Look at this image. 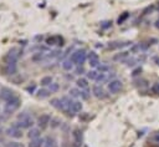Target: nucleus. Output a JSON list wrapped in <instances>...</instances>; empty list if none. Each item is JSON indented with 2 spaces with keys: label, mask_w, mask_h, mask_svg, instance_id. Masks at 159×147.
Masks as SVG:
<instances>
[{
  "label": "nucleus",
  "mask_w": 159,
  "mask_h": 147,
  "mask_svg": "<svg viewBox=\"0 0 159 147\" xmlns=\"http://www.w3.org/2000/svg\"><path fill=\"white\" fill-rule=\"evenodd\" d=\"M34 125V120L26 112H22L18 115V122H15V127L18 128H30Z\"/></svg>",
  "instance_id": "obj_1"
},
{
  "label": "nucleus",
  "mask_w": 159,
  "mask_h": 147,
  "mask_svg": "<svg viewBox=\"0 0 159 147\" xmlns=\"http://www.w3.org/2000/svg\"><path fill=\"white\" fill-rule=\"evenodd\" d=\"M70 60L75 65H77V66L83 65V64H85V61L87 60V52H86V50H83V49H81V50H76L71 55Z\"/></svg>",
  "instance_id": "obj_2"
},
{
  "label": "nucleus",
  "mask_w": 159,
  "mask_h": 147,
  "mask_svg": "<svg viewBox=\"0 0 159 147\" xmlns=\"http://www.w3.org/2000/svg\"><path fill=\"white\" fill-rule=\"evenodd\" d=\"M20 104H21V101H20L19 97H15V99L7 101L4 106V113L5 115H11L14 111H16L20 107Z\"/></svg>",
  "instance_id": "obj_3"
},
{
  "label": "nucleus",
  "mask_w": 159,
  "mask_h": 147,
  "mask_svg": "<svg viewBox=\"0 0 159 147\" xmlns=\"http://www.w3.org/2000/svg\"><path fill=\"white\" fill-rule=\"evenodd\" d=\"M19 58H20V50L16 47H13L11 50H9L7 54L4 56V60H5V64L6 62H16Z\"/></svg>",
  "instance_id": "obj_4"
},
{
  "label": "nucleus",
  "mask_w": 159,
  "mask_h": 147,
  "mask_svg": "<svg viewBox=\"0 0 159 147\" xmlns=\"http://www.w3.org/2000/svg\"><path fill=\"white\" fill-rule=\"evenodd\" d=\"M123 87V84H122V81L121 80H111L110 82H108V91H110L111 94H118L121 90Z\"/></svg>",
  "instance_id": "obj_5"
},
{
  "label": "nucleus",
  "mask_w": 159,
  "mask_h": 147,
  "mask_svg": "<svg viewBox=\"0 0 159 147\" xmlns=\"http://www.w3.org/2000/svg\"><path fill=\"white\" fill-rule=\"evenodd\" d=\"M15 94H14V91H11L10 88H6V87H3L1 90H0V99L1 100H4L5 102H7V101H10V100H13V99H15Z\"/></svg>",
  "instance_id": "obj_6"
},
{
  "label": "nucleus",
  "mask_w": 159,
  "mask_h": 147,
  "mask_svg": "<svg viewBox=\"0 0 159 147\" xmlns=\"http://www.w3.org/2000/svg\"><path fill=\"white\" fill-rule=\"evenodd\" d=\"M87 59H88V62H90V66H92V68H98V65H99V58H98V55L95 51L88 52L87 54Z\"/></svg>",
  "instance_id": "obj_7"
},
{
  "label": "nucleus",
  "mask_w": 159,
  "mask_h": 147,
  "mask_svg": "<svg viewBox=\"0 0 159 147\" xmlns=\"http://www.w3.org/2000/svg\"><path fill=\"white\" fill-rule=\"evenodd\" d=\"M92 94H93L95 97H97V99H105V97L107 96L105 88L101 85H95L93 88H92Z\"/></svg>",
  "instance_id": "obj_8"
},
{
  "label": "nucleus",
  "mask_w": 159,
  "mask_h": 147,
  "mask_svg": "<svg viewBox=\"0 0 159 147\" xmlns=\"http://www.w3.org/2000/svg\"><path fill=\"white\" fill-rule=\"evenodd\" d=\"M16 71H18V66H16V62H6L4 66V72L5 75H15Z\"/></svg>",
  "instance_id": "obj_9"
},
{
  "label": "nucleus",
  "mask_w": 159,
  "mask_h": 147,
  "mask_svg": "<svg viewBox=\"0 0 159 147\" xmlns=\"http://www.w3.org/2000/svg\"><path fill=\"white\" fill-rule=\"evenodd\" d=\"M6 135L7 136H10V137H14V138H21L22 137V132H21V130L18 128V127H10V128H7L6 130Z\"/></svg>",
  "instance_id": "obj_10"
},
{
  "label": "nucleus",
  "mask_w": 159,
  "mask_h": 147,
  "mask_svg": "<svg viewBox=\"0 0 159 147\" xmlns=\"http://www.w3.org/2000/svg\"><path fill=\"white\" fill-rule=\"evenodd\" d=\"M39 126L41 127V128H45L50 122H51V116L49 115V113H44V115H41L40 117H39Z\"/></svg>",
  "instance_id": "obj_11"
},
{
  "label": "nucleus",
  "mask_w": 159,
  "mask_h": 147,
  "mask_svg": "<svg viewBox=\"0 0 159 147\" xmlns=\"http://www.w3.org/2000/svg\"><path fill=\"white\" fill-rule=\"evenodd\" d=\"M62 43H63V39L61 36H58V35L51 36V38H49L46 40V44L50 45V46H51V45H63Z\"/></svg>",
  "instance_id": "obj_12"
},
{
  "label": "nucleus",
  "mask_w": 159,
  "mask_h": 147,
  "mask_svg": "<svg viewBox=\"0 0 159 147\" xmlns=\"http://www.w3.org/2000/svg\"><path fill=\"white\" fill-rule=\"evenodd\" d=\"M132 43L129 41H125V43H121V41H114V43H111L108 45V49H111V50H114V49H121V47H124V46H128L131 45Z\"/></svg>",
  "instance_id": "obj_13"
},
{
  "label": "nucleus",
  "mask_w": 159,
  "mask_h": 147,
  "mask_svg": "<svg viewBox=\"0 0 159 147\" xmlns=\"http://www.w3.org/2000/svg\"><path fill=\"white\" fill-rule=\"evenodd\" d=\"M50 104H51L52 107H55V109H57V110L63 111V109H65V105H63V102L61 101V99H52L51 101H50Z\"/></svg>",
  "instance_id": "obj_14"
},
{
  "label": "nucleus",
  "mask_w": 159,
  "mask_h": 147,
  "mask_svg": "<svg viewBox=\"0 0 159 147\" xmlns=\"http://www.w3.org/2000/svg\"><path fill=\"white\" fill-rule=\"evenodd\" d=\"M50 94H51V91L47 88H41L37 91V97L39 99H47V97L50 96Z\"/></svg>",
  "instance_id": "obj_15"
},
{
  "label": "nucleus",
  "mask_w": 159,
  "mask_h": 147,
  "mask_svg": "<svg viewBox=\"0 0 159 147\" xmlns=\"http://www.w3.org/2000/svg\"><path fill=\"white\" fill-rule=\"evenodd\" d=\"M45 143V141L43 138H34V140H31V142L29 143V147H41Z\"/></svg>",
  "instance_id": "obj_16"
},
{
  "label": "nucleus",
  "mask_w": 159,
  "mask_h": 147,
  "mask_svg": "<svg viewBox=\"0 0 159 147\" xmlns=\"http://www.w3.org/2000/svg\"><path fill=\"white\" fill-rule=\"evenodd\" d=\"M76 84H77L78 87H81V90H87L88 88V81L86 79H82V77L78 79L76 81Z\"/></svg>",
  "instance_id": "obj_17"
},
{
  "label": "nucleus",
  "mask_w": 159,
  "mask_h": 147,
  "mask_svg": "<svg viewBox=\"0 0 159 147\" xmlns=\"http://www.w3.org/2000/svg\"><path fill=\"white\" fill-rule=\"evenodd\" d=\"M73 65H75V64H73L70 59H69V60H63V61H62V69L66 70V71H71V70L73 69Z\"/></svg>",
  "instance_id": "obj_18"
},
{
  "label": "nucleus",
  "mask_w": 159,
  "mask_h": 147,
  "mask_svg": "<svg viewBox=\"0 0 159 147\" xmlns=\"http://www.w3.org/2000/svg\"><path fill=\"white\" fill-rule=\"evenodd\" d=\"M71 110L76 113V112H81L82 110V104L80 101H73L72 105H71Z\"/></svg>",
  "instance_id": "obj_19"
},
{
  "label": "nucleus",
  "mask_w": 159,
  "mask_h": 147,
  "mask_svg": "<svg viewBox=\"0 0 159 147\" xmlns=\"http://www.w3.org/2000/svg\"><path fill=\"white\" fill-rule=\"evenodd\" d=\"M40 130L39 128H31L30 131H29V137L31 138V140H34V138H39V136H40Z\"/></svg>",
  "instance_id": "obj_20"
},
{
  "label": "nucleus",
  "mask_w": 159,
  "mask_h": 147,
  "mask_svg": "<svg viewBox=\"0 0 159 147\" xmlns=\"http://www.w3.org/2000/svg\"><path fill=\"white\" fill-rule=\"evenodd\" d=\"M52 82H54L52 76H44L43 79H41V85L43 86H50Z\"/></svg>",
  "instance_id": "obj_21"
},
{
  "label": "nucleus",
  "mask_w": 159,
  "mask_h": 147,
  "mask_svg": "<svg viewBox=\"0 0 159 147\" xmlns=\"http://www.w3.org/2000/svg\"><path fill=\"white\" fill-rule=\"evenodd\" d=\"M69 94H70V97H72V99H77V97H80V95H81V91L78 88H70V91H69Z\"/></svg>",
  "instance_id": "obj_22"
},
{
  "label": "nucleus",
  "mask_w": 159,
  "mask_h": 147,
  "mask_svg": "<svg viewBox=\"0 0 159 147\" xmlns=\"http://www.w3.org/2000/svg\"><path fill=\"white\" fill-rule=\"evenodd\" d=\"M45 147H57V146H56L55 138H52V137H47L46 140H45Z\"/></svg>",
  "instance_id": "obj_23"
},
{
  "label": "nucleus",
  "mask_w": 159,
  "mask_h": 147,
  "mask_svg": "<svg viewBox=\"0 0 159 147\" xmlns=\"http://www.w3.org/2000/svg\"><path fill=\"white\" fill-rule=\"evenodd\" d=\"M150 92L155 96H159V82H154L150 86Z\"/></svg>",
  "instance_id": "obj_24"
},
{
  "label": "nucleus",
  "mask_w": 159,
  "mask_h": 147,
  "mask_svg": "<svg viewBox=\"0 0 159 147\" xmlns=\"http://www.w3.org/2000/svg\"><path fill=\"white\" fill-rule=\"evenodd\" d=\"M154 11V5H148L147 8H144V10L142 11V15L146 16V15H149Z\"/></svg>",
  "instance_id": "obj_25"
},
{
  "label": "nucleus",
  "mask_w": 159,
  "mask_h": 147,
  "mask_svg": "<svg viewBox=\"0 0 159 147\" xmlns=\"http://www.w3.org/2000/svg\"><path fill=\"white\" fill-rule=\"evenodd\" d=\"M98 75H99L98 71H96V70H91V71L87 72V79H90V80H96Z\"/></svg>",
  "instance_id": "obj_26"
},
{
  "label": "nucleus",
  "mask_w": 159,
  "mask_h": 147,
  "mask_svg": "<svg viewBox=\"0 0 159 147\" xmlns=\"http://www.w3.org/2000/svg\"><path fill=\"white\" fill-rule=\"evenodd\" d=\"M80 97H81L82 100H88L90 97H91V94H90V91H88V88H87V90H81Z\"/></svg>",
  "instance_id": "obj_27"
},
{
  "label": "nucleus",
  "mask_w": 159,
  "mask_h": 147,
  "mask_svg": "<svg viewBox=\"0 0 159 147\" xmlns=\"http://www.w3.org/2000/svg\"><path fill=\"white\" fill-rule=\"evenodd\" d=\"M128 18H129V13H128V11H125V13H123V14L119 16V18H118V21H117V22H118L119 25H121V24H123Z\"/></svg>",
  "instance_id": "obj_28"
},
{
  "label": "nucleus",
  "mask_w": 159,
  "mask_h": 147,
  "mask_svg": "<svg viewBox=\"0 0 159 147\" xmlns=\"http://www.w3.org/2000/svg\"><path fill=\"white\" fill-rule=\"evenodd\" d=\"M73 137H75V140H76L77 143H80L82 141V134L78 131V130H75L73 131Z\"/></svg>",
  "instance_id": "obj_29"
},
{
  "label": "nucleus",
  "mask_w": 159,
  "mask_h": 147,
  "mask_svg": "<svg viewBox=\"0 0 159 147\" xmlns=\"http://www.w3.org/2000/svg\"><path fill=\"white\" fill-rule=\"evenodd\" d=\"M97 70H98L99 72H103V74H106L107 71H110V66H108V65L99 64V65H98V68H97Z\"/></svg>",
  "instance_id": "obj_30"
},
{
  "label": "nucleus",
  "mask_w": 159,
  "mask_h": 147,
  "mask_svg": "<svg viewBox=\"0 0 159 147\" xmlns=\"http://www.w3.org/2000/svg\"><path fill=\"white\" fill-rule=\"evenodd\" d=\"M58 88H60V86H58V84H56V82H52L51 85L49 86V90H50L51 92H57Z\"/></svg>",
  "instance_id": "obj_31"
},
{
  "label": "nucleus",
  "mask_w": 159,
  "mask_h": 147,
  "mask_svg": "<svg viewBox=\"0 0 159 147\" xmlns=\"http://www.w3.org/2000/svg\"><path fill=\"white\" fill-rule=\"evenodd\" d=\"M128 54H129V52H121L119 55H116V56H114V60H122V59L128 58Z\"/></svg>",
  "instance_id": "obj_32"
},
{
  "label": "nucleus",
  "mask_w": 159,
  "mask_h": 147,
  "mask_svg": "<svg viewBox=\"0 0 159 147\" xmlns=\"http://www.w3.org/2000/svg\"><path fill=\"white\" fill-rule=\"evenodd\" d=\"M106 79H107V75H106V74H103V72H101V74H99V75L97 76L96 81H97V82H103Z\"/></svg>",
  "instance_id": "obj_33"
},
{
  "label": "nucleus",
  "mask_w": 159,
  "mask_h": 147,
  "mask_svg": "<svg viewBox=\"0 0 159 147\" xmlns=\"http://www.w3.org/2000/svg\"><path fill=\"white\" fill-rule=\"evenodd\" d=\"M5 147H24V146L19 142H9V143L5 145Z\"/></svg>",
  "instance_id": "obj_34"
},
{
  "label": "nucleus",
  "mask_w": 159,
  "mask_h": 147,
  "mask_svg": "<svg viewBox=\"0 0 159 147\" xmlns=\"http://www.w3.org/2000/svg\"><path fill=\"white\" fill-rule=\"evenodd\" d=\"M76 74H77V75H82V74H85V68H83V65H80V66H77Z\"/></svg>",
  "instance_id": "obj_35"
},
{
  "label": "nucleus",
  "mask_w": 159,
  "mask_h": 147,
  "mask_svg": "<svg viewBox=\"0 0 159 147\" xmlns=\"http://www.w3.org/2000/svg\"><path fill=\"white\" fill-rule=\"evenodd\" d=\"M35 88H36V85H35V84H32V85H30V86H28V87H26V91H28V92H30V94H34Z\"/></svg>",
  "instance_id": "obj_36"
},
{
  "label": "nucleus",
  "mask_w": 159,
  "mask_h": 147,
  "mask_svg": "<svg viewBox=\"0 0 159 147\" xmlns=\"http://www.w3.org/2000/svg\"><path fill=\"white\" fill-rule=\"evenodd\" d=\"M140 72H142V68H137L134 71L132 72V76L133 77H136V76H138V75H140Z\"/></svg>",
  "instance_id": "obj_37"
},
{
  "label": "nucleus",
  "mask_w": 159,
  "mask_h": 147,
  "mask_svg": "<svg viewBox=\"0 0 159 147\" xmlns=\"http://www.w3.org/2000/svg\"><path fill=\"white\" fill-rule=\"evenodd\" d=\"M111 25H112V22H111V21H105V22H102V25H101V26H102L103 29H108Z\"/></svg>",
  "instance_id": "obj_38"
},
{
  "label": "nucleus",
  "mask_w": 159,
  "mask_h": 147,
  "mask_svg": "<svg viewBox=\"0 0 159 147\" xmlns=\"http://www.w3.org/2000/svg\"><path fill=\"white\" fill-rule=\"evenodd\" d=\"M125 62H127V66H134V65H136V59H131V60H128V61H125Z\"/></svg>",
  "instance_id": "obj_39"
},
{
  "label": "nucleus",
  "mask_w": 159,
  "mask_h": 147,
  "mask_svg": "<svg viewBox=\"0 0 159 147\" xmlns=\"http://www.w3.org/2000/svg\"><path fill=\"white\" fill-rule=\"evenodd\" d=\"M58 125H60V122H58V120H56V118H51V127H57Z\"/></svg>",
  "instance_id": "obj_40"
},
{
  "label": "nucleus",
  "mask_w": 159,
  "mask_h": 147,
  "mask_svg": "<svg viewBox=\"0 0 159 147\" xmlns=\"http://www.w3.org/2000/svg\"><path fill=\"white\" fill-rule=\"evenodd\" d=\"M153 140H154L157 143H159V132H157V134L153 136Z\"/></svg>",
  "instance_id": "obj_41"
},
{
  "label": "nucleus",
  "mask_w": 159,
  "mask_h": 147,
  "mask_svg": "<svg viewBox=\"0 0 159 147\" xmlns=\"http://www.w3.org/2000/svg\"><path fill=\"white\" fill-rule=\"evenodd\" d=\"M154 26H155V29H158V30H159V19H158V20H155Z\"/></svg>",
  "instance_id": "obj_42"
},
{
  "label": "nucleus",
  "mask_w": 159,
  "mask_h": 147,
  "mask_svg": "<svg viewBox=\"0 0 159 147\" xmlns=\"http://www.w3.org/2000/svg\"><path fill=\"white\" fill-rule=\"evenodd\" d=\"M154 60H155V62H157V65L159 66V58H154Z\"/></svg>",
  "instance_id": "obj_43"
},
{
  "label": "nucleus",
  "mask_w": 159,
  "mask_h": 147,
  "mask_svg": "<svg viewBox=\"0 0 159 147\" xmlns=\"http://www.w3.org/2000/svg\"><path fill=\"white\" fill-rule=\"evenodd\" d=\"M1 130H3V128H1V126H0V134H1Z\"/></svg>",
  "instance_id": "obj_44"
}]
</instances>
